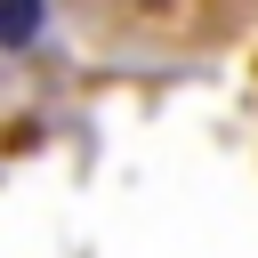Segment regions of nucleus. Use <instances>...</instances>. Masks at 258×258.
<instances>
[{
	"instance_id": "obj_2",
	"label": "nucleus",
	"mask_w": 258,
	"mask_h": 258,
	"mask_svg": "<svg viewBox=\"0 0 258 258\" xmlns=\"http://www.w3.org/2000/svg\"><path fill=\"white\" fill-rule=\"evenodd\" d=\"M137 8H177V0H137Z\"/></svg>"
},
{
	"instance_id": "obj_1",
	"label": "nucleus",
	"mask_w": 258,
	"mask_h": 258,
	"mask_svg": "<svg viewBox=\"0 0 258 258\" xmlns=\"http://www.w3.org/2000/svg\"><path fill=\"white\" fill-rule=\"evenodd\" d=\"M48 24V0H0V48H32Z\"/></svg>"
}]
</instances>
